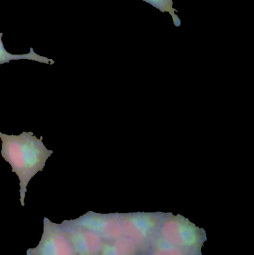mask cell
<instances>
[{
  "label": "cell",
  "mask_w": 254,
  "mask_h": 255,
  "mask_svg": "<svg viewBox=\"0 0 254 255\" xmlns=\"http://www.w3.org/2000/svg\"><path fill=\"white\" fill-rule=\"evenodd\" d=\"M1 157L11 166L19 180L21 205L24 206L27 186L31 178L43 171L46 160L53 153L33 132L23 131L19 135L4 134L0 131Z\"/></svg>",
  "instance_id": "obj_1"
},
{
  "label": "cell",
  "mask_w": 254,
  "mask_h": 255,
  "mask_svg": "<svg viewBox=\"0 0 254 255\" xmlns=\"http://www.w3.org/2000/svg\"><path fill=\"white\" fill-rule=\"evenodd\" d=\"M27 255H77L68 235L61 224L43 220L41 240L36 248L29 249Z\"/></svg>",
  "instance_id": "obj_2"
},
{
  "label": "cell",
  "mask_w": 254,
  "mask_h": 255,
  "mask_svg": "<svg viewBox=\"0 0 254 255\" xmlns=\"http://www.w3.org/2000/svg\"><path fill=\"white\" fill-rule=\"evenodd\" d=\"M73 244L77 255H100L101 239L95 234L73 220H65L61 223Z\"/></svg>",
  "instance_id": "obj_3"
},
{
  "label": "cell",
  "mask_w": 254,
  "mask_h": 255,
  "mask_svg": "<svg viewBox=\"0 0 254 255\" xmlns=\"http://www.w3.org/2000/svg\"><path fill=\"white\" fill-rule=\"evenodd\" d=\"M3 33H0V65L1 64L9 63L12 60H21L26 59L31 60V61H37V62L43 63L46 64H54L55 61L52 59H49L46 57L40 56L34 52L32 47L30 48L29 53L23 54V55H13L9 53L4 49L1 37H2Z\"/></svg>",
  "instance_id": "obj_4"
}]
</instances>
